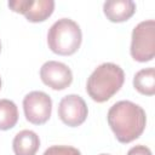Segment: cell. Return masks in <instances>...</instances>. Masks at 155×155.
<instances>
[{
  "label": "cell",
  "instance_id": "obj_3",
  "mask_svg": "<svg viewBox=\"0 0 155 155\" xmlns=\"http://www.w3.org/2000/svg\"><path fill=\"white\" fill-rule=\"evenodd\" d=\"M82 41V33L79 24L70 18L56 21L48 29L47 45L50 50L59 56L74 54Z\"/></svg>",
  "mask_w": 155,
  "mask_h": 155
},
{
  "label": "cell",
  "instance_id": "obj_12",
  "mask_svg": "<svg viewBox=\"0 0 155 155\" xmlns=\"http://www.w3.org/2000/svg\"><path fill=\"white\" fill-rule=\"evenodd\" d=\"M18 121V109L15 102L0 99V131H7L16 126Z\"/></svg>",
  "mask_w": 155,
  "mask_h": 155
},
{
  "label": "cell",
  "instance_id": "obj_2",
  "mask_svg": "<svg viewBox=\"0 0 155 155\" xmlns=\"http://www.w3.org/2000/svg\"><path fill=\"white\" fill-rule=\"evenodd\" d=\"M125 73L122 68L115 63H102L98 65L86 82L88 96L97 103L110 99L124 85Z\"/></svg>",
  "mask_w": 155,
  "mask_h": 155
},
{
  "label": "cell",
  "instance_id": "obj_9",
  "mask_svg": "<svg viewBox=\"0 0 155 155\" xmlns=\"http://www.w3.org/2000/svg\"><path fill=\"white\" fill-rule=\"evenodd\" d=\"M103 12L110 22H125L134 15L136 4L132 0H108L103 5Z\"/></svg>",
  "mask_w": 155,
  "mask_h": 155
},
{
  "label": "cell",
  "instance_id": "obj_1",
  "mask_svg": "<svg viewBox=\"0 0 155 155\" xmlns=\"http://www.w3.org/2000/svg\"><path fill=\"white\" fill-rule=\"evenodd\" d=\"M108 124L120 143H130L137 139L147 125L144 109L131 102L120 101L113 104L107 115Z\"/></svg>",
  "mask_w": 155,
  "mask_h": 155
},
{
  "label": "cell",
  "instance_id": "obj_15",
  "mask_svg": "<svg viewBox=\"0 0 155 155\" xmlns=\"http://www.w3.org/2000/svg\"><path fill=\"white\" fill-rule=\"evenodd\" d=\"M0 88H1V78H0Z\"/></svg>",
  "mask_w": 155,
  "mask_h": 155
},
{
  "label": "cell",
  "instance_id": "obj_17",
  "mask_svg": "<svg viewBox=\"0 0 155 155\" xmlns=\"http://www.w3.org/2000/svg\"><path fill=\"white\" fill-rule=\"evenodd\" d=\"M101 155H109V154H101Z\"/></svg>",
  "mask_w": 155,
  "mask_h": 155
},
{
  "label": "cell",
  "instance_id": "obj_5",
  "mask_svg": "<svg viewBox=\"0 0 155 155\" xmlns=\"http://www.w3.org/2000/svg\"><path fill=\"white\" fill-rule=\"evenodd\" d=\"M23 110L30 124L42 125L51 116L52 99L42 91H31L23 98Z\"/></svg>",
  "mask_w": 155,
  "mask_h": 155
},
{
  "label": "cell",
  "instance_id": "obj_6",
  "mask_svg": "<svg viewBox=\"0 0 155 155\" xmlns=\"http://www.w3.org/2000/svg\"><path fill=\"white\" fill-rule=\"evenodd\" d=\"M88 114L86 102L79 94L64 96L58 104V116L63 124L78 127L85 122Z\"/></svg>",
  "mask_w": 155,
  "mask_h": 155
},
{
  "label": "cell",
  "instance_id": "obj_4",
  "mask_svg": "<svg viewBox=\"0 0 155 155\" xmlns=\"http://www.w3.org/2000/svg\"><path fill=\"white\" fill-rule=\"evenodd\" d=\"M131 56L134 61L145 63L155 56V22L148 19L138 23L132 30Z\"/></svg>",
  "mask_w": 155,
  "mask_h": 155
},
{
  "label": "cell",
  "instance_id": "obj_13",
  "mask_svg": "<svg viewBox=\"0 0 155 155\" xmlns=\"http://www.w3.org/2000/svg\"><path fill=\"white\" fill-rule=\"evenodd\" d=\"M42 155H81L80 150L70 145H52Z\"/></svg>",
  "mask_w": 155,
  "mask_h": 155
},
{
  "label": "cell",
  "instance_id": "obj_7",
  "mask_svg": "<svg viewBox=\"0 0 155 155\" xmlns=\"http://www.w3.org/2000/svg\"><path fill=\"white\" fill-rule=\"evenodd\" d=\"M7 5L13 12L24 15V17L33 23L46 21L54 10L53 0H11Z\"/></svg>",
  "mask_w": 155,
  "mask_h": 155
},
{
  "label": "cell",
  "instance_id": "obj_10",
  "mask_svg": "<svg viewBox=\"0 0 155 155\" xmlns=\"http://www.w3.org/2000/svg\"><path fill=\"white\" fill-rule=\"evenodd\" d=\"M12 148L16 155H35L40 148V138L31 130H22L15 136Z\"/></svg>",
  "mask_w": 155,
  "mask_h": 155
},
{
  "label": "cell",
  "instance_id": "obj_8",
  "mask_svg": "<svg viewBox=\"0 0 155 155\" xmlns=\"http://www.w3.org/2000/svg\"><path fill=\"white\" fill-rule=\"evenodd\" d=\"M40 78L46 86L58 91L67 88L73 82V73L70 68L57 61L45 62L40 68Z\"/></svg>",
  "mask_w": 155,
  "mask_h": 155
},
{
  "label": "cell",
  "instance_id": "obj_11",
  "mask_svg": "<svg viewBox=\"0 0 155 155\" xmlns=\"http://www.w3.org/2000/svg\"><path fill=\"white\" fill-rule=\"evenodd\" d=\"M134 88L145 96H153L155 93V69L153 67L140 69L133 76Z\"/></svg>",
  "mask_w": 155,
  "mask_h": 155
},
{
  "label": "cell",
  "instance_id": "obj_16",
  "mask_svg": "<svg viewBox=\"0 0 155 155\" xmlns=\"http://www.w3.org/2000/svg\"><path fill=\"white\" fill-rule=\"evenodd\" d=\"M0 52H1V41H0Z\"/></svg>",
  "mask_w": 155,
  "mask_h": 155
},
{
  "label": "cell",
  "instance_id": "obj_14",
  "mask_svg": "<svg viewBox=\"0 0 155 155\" xmlns=\"http://www.w3.org/2000/svg\"><path fill=\"white\" fill-rule=\"evenodd\" d=\"M127 155H153V154H151V150L148 147L139 144V145L132 147L127 151Z\"/></svg>",
  "mask_w": 155,
  "mask_h": 155
}]
</instances>
